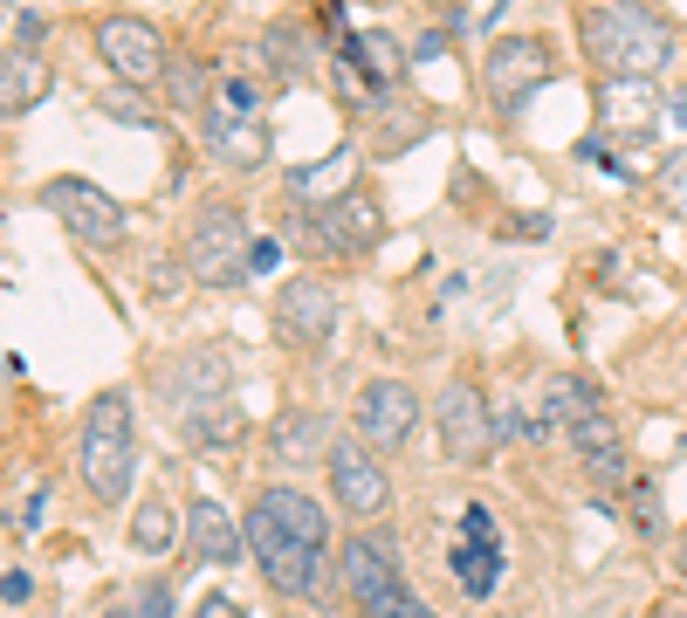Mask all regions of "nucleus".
<instances>
[{
	"mask_svg": "<svg viewBox=\"0 0 687 618\" xmlns=\"http://www.w3.org/2000/svg\"><path fill=\"white\" fill-rule=\"evenodd\" d=\"M330 502H337L351 523H378L392 502V481H386V460H378L358 433L330 440Z\"/></svg>",
	"mask_w": 687,
	"mask_h": 618,
	"instance_id": "6e6552de",
	"label": "nucleus"
},
{
	"mask_svg": "<svg viewBox=\"0 0 687 618\" xmlns=\"http://www.w3.org/2000/svg\"><path fill=\"white\" fill-rule=\"evenodd\" d=\"M180 268L199 289H234L241 275H254V241H248L241 206H220V199L199 206L186 227V248H180Z\"/></svg>",
	"mask_w": 687,
	"mask_h": 618,
	"instance_id": "20e7f679",
	"label": "nucleus"
},
{
	"mask_svg": "<svg viewBox=\"0 0 687 618\" xmlns=\"http://www.w3.org/2000/svg\"><path fill=\"white\" fill-rule=\"evenodd\" d=\"M8 8H14V0H0V14H8Z\"/></svg>",
	"mask_w": 687,
	"mask_h": 618,
	"instance_id": "f704fd0d",
	"label": "nucleus"
},
{
	"mask_svg": "<svg viewBox=\"0 0 687 618\" xmlns=\"http://www.w3.org/2000/svg\"><path fill=\"white\" fill-rule=\"evenodd\" d=\"M584 48H592L598 76H640V83H653L674 62L680 35H674V21H660L640 0H612V8L584 14Z\"/></svg>",
	"mask_w": 687,
	"mask_h": 618,
	"instance_id": "f03ea898",
	"label": "nucleus"
},
{
	"mask_svg": "<svg viewBox=\"0 0 687 618\" xmlns=\"http://www.w3.org/2000/svg\"><path fill=\"white\" fill-rule=\"evenodd\" d=\"M365 618H440V611H434V605H420L413 591L399 584V591H386V598H371V605H365Z\"/></svg>",
	"mask_w": 687,
	"mask_h": 618,
	"instance_id": "bb28decb",
	"label": "nucleus"
},
{
	"mask_svg": "<svg viewBox=\"0 0 687 618\" xmlns=\"http://www.w3.org/2000/svg\"><path fill=\"white\" fill-rule=\"evenodd\" d=\"M96 56H104V69L117 76V83H159L172 48L159 42V28H151V21L111 14V21H96Z\"/></svg>",
	"mask_w": 687,
	"mask_h": 618,
	"instance_id": "4468645a",
	"label": "nucleus"
},
{
	"mask_svg": "<svg viewBox=\"0 0 687 618\" xmlns=\"http://www.w3.org/2000/svg\"><path fill=\"white\" fill-rule=\"evenodd\" d=\"M262 62H268L275 76H289V83H296V76H310V35H302L296 21L268 28V35H262Z\"/></svg>",
	"mask_w": 687,
	"mask_h": 618,
	"instance_id": "b1692460",
	"label": "nucleus"
},
{
	"mask_svg": "<svg viewBox=\"0 0 687 618\" xmlns=\"http://www.w3.org/2000/svg\"><path fill=\"white\" fill-rule=\"evenodd\" d=\"M447 563H454V577H461L468 598H489V591H495V577H502V536L489 523V508L461 515V543L447 550Z\"/></svg>",
	"mask_w": 687,
	"mask_h": 618,
	"instance_id": "f3484780",
	"label": "nucleus"
},
{
	"mask_svg": "<svg viewBox=\"0 0 687 618\" xmlns=\"http://www.w3.org/2000/svg\"><path fill=\"white\" fill-rule=\"evenodd\" d=\"M48 83H56V69H48L35 48H0V117L35 111L48 96Z\"/></svg>",
	"mask_w": 687,
	"mask_h": 618,
	"instance_id": "aec40b11",
	"label": "nucleus"
},
{
	"mask_svg": "<svg viewBox=\"0 0 687 618\" xmlns=\"http://www.w3.org/2000/svg\"><path fill=\"white\" fill-rule=\"evenodd\" d=\"M337 584H344V598H358V611L371 605V598H386V591H399L405 584V550H399V536H392V523L386 529H358L344 543V557H337Z\"/></svg>",
	"mask_w": 687,
	"mask_h": 618,
	"instance_id": "9d476101",
	"label": "nucleus"
},
{
	"mask_svg": "<svg viewBox=\"0 0 687 618\" xmlns=\"http://www.w3.org/2000/svg\"><path fill=\"white\" fill-rule=\"evenodd\" d=\"M165 611H172V591L165 584H145L138 605H131V618H165Z\"/></svg>",
	"mask_w": 687,
	"mask_h": 618,
	"instance_id": "c85d7f7f",
	"label": "nucleus"
},
{
	"mask_svg": "<svg viewBox=\"0 0 687 618\" xmlns=\"http://www.w3.org/2000/svg\"><path fill=\"white\" fill-rule=\"evenodd\" d=\"M495 440H502L495 433V405L481 399L474 378H454L440 392V454L461 460V468H474V460L495 454Z\"/></svg>",
	"mask_w": 687,
	"mask_h": 618,
	"instance_id": "f8f14e48",
	"label": "nucleus"
},
{
	"mask_svg": "<svg viewBox=\"0 0 687 618\" xmlns=\"http://www.w3.org/2000/svg\"><path fill=\"white\" fill-rule=\"evenodd\" d=\"M111 618H131V605H124V611H111Z\"/></svg>",
	"mask_w": 687,
	"mask_h": 618,
	"instance_id": "72a5a7b5",
	"label": "nucleus"
},
{
	"mask_svg": "<svg viewBox=\"0 0 687 618\" xmlns=\"http://www.w3.org/2000/svg\"><path fill=\"white\" fill-rule=\"evenodd\" d=\"M660 96L653 83H640V76H598V124H605V138H626V145H640L660 131Z\"/></svg>",
	"mask_w": 687,
	"mask_h": 618,
	"instance_id": "2eb2a0df",
	"label": "nucleus"
},
{
	"mask_svg": "<svg viewBox=\"0 0 687 618\" xmlns=\"http://www.w3.org/2000/svg\"><path fill=\"white\" fill-rule=\"evenodd\" d=\"M550 76H557V56L543 35H495L481 48V90H489L495 111H523Z\"/></svg>",
	"mask_w": 687,
	"mask_h": 618,
	"instance_id": "0eeeda50",
	"label": "nucleus"
},
{
	"mask_svg": "<svg viewBox=\"0 0 687 618\" xmlns=\"http://www.w3.org/2000/svg\"><path fill=\"white\" fill-rule=\"evenodd\" d=\"M275 337L289 351H323L337 337V289L317 282V275L283 282V289H275Z\"/></svg>",
	"mask_w": 687,
	"mask_h": 618,
	"instance_id": "ddd939ff",
	"label": "nucleus"
},
{
	"mask_svg": "<svg viewBox=\"0 0 687 618\" xmlns=\"http://www.w3.org/2000/svg\"><path fill=\"white\" fill-rule=\"evenodd\" d=\"M344 179H351V151H330V165H302L289 186H296V193H330V199H337V193H351Z\"/></svg>",
	"mask_w": 687,
	"mask_h": 618,
	"instance_id": "393cba45",
	"label": "nucleus"
},
{
	"mask_svg": "<svg viewBox=\"0 0 687 618\" xmlns=\"http://www.w3.org/2000/svg\"><path fill=\"white\" fill-rule=\"evenodd\" d=\"M76 468L96 502H124L131 495V468H138V426H131V399L124 392H96L83 405V433H76Z\"/></svg>",
	"mask_w": 687,
	"mask_h": 618,
	"instance_id": "7ed1b4c3",
	"label": "nucleus"
},
{
	"mask_svg": "<svg viewBox=\"0 0 687 618\" xmlns=\"http://www.w3.org/2000/svg\"><path fill=\"white\" fill-rule=\"evenodd\" d=\"M241 536H248V557L262 563V577L283 591V598H310V605L330 598V515L310 495L268 488V495L248 508Z\"/></svg>",
	"mask_w": 687,
	"mask_h": 618,
	"instance_id": "f257e3e1",
	"label": "nucleus"
},
{
	"mask_svg": "<svg viewBox=\"0 0 687 618\" xmlns=\"http://www.w3.org/2000/svg\"><path fill=\"white\" fill-rule=\"evenodd\" d=\"M165 103L172 111H207L214 103V76H207V62H193V56H165Z\"/></svg>",
	"mask_w": 687,
	"mask_h": 618,
	"instance_id": "5701e85b",
	"label": "nucleus"
},
{
	"mask_svg": "<svg viewBox=\"0 0 687 618\" xmlns=\"http://www.w3.org/2000/svg\"><path fill=\"white\" fill-rule=\"evenodd\" d=\"M337 62H344V69H358L365 83H371L378 96H386V90L399 83V76H405V62H413V56H405V48H399L386 28H358V35H344Z\"/></svg>",
	"mask_w": 687,
	"mask_h": 618,
	"instance_id": "6ab92c4d",
	"label": "nucleus"
},
{
	"mask_svg": "<svg viewBox=\"0 0 687 618\" xmlns=\"http://www.w3.org/2000/svg\"><path fill=\"white\" fill-rule=\"evenodd\" d=\"M674 563H680V577H687V536H680V543H674Z\"/></svg>",
	"mask_w": 687,
	"mask_h": 618,
	"instance_id": "2f4dec72",
	"label": "nucleus"
},
{
	"mask_svg": "<svg viewBox=\"0 0 687 618\" xmlns=\"http://www.w3.org/2000/svg\"><path fill=\"white\" fill-rule=\"evenodd\" d=\"M268 447L283 468H310V460H330V420L323 412H283L268 433Z\"/></svg>",
	"mask_w": 687,
	"mask_h": 618,
	"instance_id": "4be33fe9",
	"label": "nucleus"
},
{
	"mask_svg": "<svg viewBox=\"0 0 687 618\" xmlns=\"http://www.w3.org/2000/svg\"><path fill=\"white\" fill-rule=\"evenodd\" d=\"M653 618H687V605H660V611H653Z\"/></svg>",
	"mask_w": 687,
	"mask_h": 618,
	"instance_id": "473e14b6",
	"label": "nucleus"
},
{
	"mask_svg": "<svg viewBox=\"0 0 687 618\" xmlns=\"http://www.w3.org/2000/svg\"><path fill=\"white\" fill-rule=\"evenodd\" d=\"M310 227H317V248H330V254H371L378 234H386V214H378L371 193H337L317 206Z\"/></svg>",
	"mask_w": 687,
	"mask_h": 618,
	"instance_id": "dca6fc26",
	"label": "nucleus"
},
{
	"mask_svg": "<svg viewBox=\"0 0 687 618\" xmlns=\"http://www.w3.org/2000/svg\"><path fill=\"white\" fill-rule=\"evenodd\" d=\"M653 193H660V206H667L674 220H687V145L674 151V159H660V179H653Z\"/></svg>",
	"mask_w": 687,
	"mask_h": 618,
	"instance_id": "a878e982",
	"label": "nucleus"
},
{
	"mask_svg": "<svg viewBox=\"0 0 687 618\" xmlns=\"http://www.w3.org/2000/svg\"><path fill=\"white\" fill-rule=\"evenodd\" d=\"M124 543H131L138 557H165L172 543H186V515L172 508V495L159 488V495H145L131 508V529H124Z\"/></svg>",
	"mask_w": 687,
	"mask_h": 618,
	"instance_id": "412c9836",
	"label": "nucleus"
},
{
	"mask_svg": "<svg viewBox=\"0 0 687 618\" xmlns=\"http://www.w3.org/2000/svg\"><path fill=\"white\" fill-rule=\"evenodd\" d=\"M0 598H8V605H21V598H28V577H21V571H8V577H0Z\"/></svg>",
	"mask_w": 687,
	"mask_h": 618,
	"instance_id": "7c9ffc66",
	"label": "nucleus"
},
{
	"mask_svg": "<svg viewBox=\"0 0 687 618\" xmlns=\"http://www.w3.org/2000/svg\"><path fill=\"white\" fill-rule=\"evenodd\" d=\"M42 206H48V214H56L83 248H117V241H124V206H117L104 186H90V179H48V186H42Z\"/></svg>",
	"mask_w": 687,
	"mask_h": 618,
	"instance_id": "9b49d317",
	"label": "nucleus"
},
{
	"mask_svg": "<svg viewBox=\"0 0 687 618\" xmlns=\"http://www.w3.org/2000/svg\"><path fill=\"white\" fill-rule=\"evenodd\" d=\"M351 433H358L371 454H399L420 433V392L405 378H371L358 392V405H351Z\"/></svg>",
	"mask_w": 687,
	"mask_h": 618,
	"instance_id": "1a4fd4ad",
	"label": "nucleus"
},
{
	"mask_svg": "<svg viewBox=\"0 0 687 618\" xmlns=\"http://www.w3.org/2000/svg\"><path fill=\"white\" fill-rule=\"evenodd\" d=\"M220 392H227V357L186 351L180 365H172V412H180L193 447H227L234 440V412L220 405Z\"/></svg>",
	"mask_w": 687,
	"mask_h": 618,
	"instance_id": "39448f33",
	"label": "nucleus"
},
{
	"mask_svg": "<svg viewBox=\"0 0 687 618\" xmlns=\"http://www.w3.org/2000/svg\"><path fill=\"white\" fill-rule=\"evenodd\" d=\"M193 618H248V611H241L234 598H220V591H214V598H207V605H199Z\"/></svg>",
	"mask_w": 687,
	"mask_h": 618,
	"instance_id": "c756f323",
	"label": "nucleus"
},
{
	"mask_svg": "<svg viewBox=\"0 0 687 618\" xmlns=\"http://www.w3.org/2000/svg\"><path fill=\"white\" fill-rule=\"evenodd\" d=\"M207 151L234 172H254L268 159V124H262V96L241 76H220V90L207 103Z\"/></svg>",
	"mask_w": 687,
	"mask_h": 618,
	"instance_id": "423d86ee",
	"label": "nucleus"
},
{
	"mask_svg": "<svg viewBox=\"0 0 687 618\" xmlns=\"http://www.w3.org/2000/svg\"><path fill=\"white\" fill-rule=\"evenodd\" d=\"M186 550H193V563H220V571H227V563L248 557V536H241V523L214 495H199L186 508Z\"/></svg>",
	"mask_w": 687,
	"mask_h": 618,
	"instance_id": "a211bd4d",
	"label": "nucleus"
},
{
	"mask_svg": "<svg viewBox=\"0 0 687 618\" xmlns=\"http://www.w3.org/2000/svg\"><path fill=\"white\" fill-rule=\"evenodd\" d=\"M626 495H632V523H640V536H660V523H667V508L653 502V488H646V481H632Z\"/></svg>",
	"mask_w": 687,
	"mask_h": 618,
	"instance_id": "cd10ccee",
	"label": "nucleus"
}]
</instances>
